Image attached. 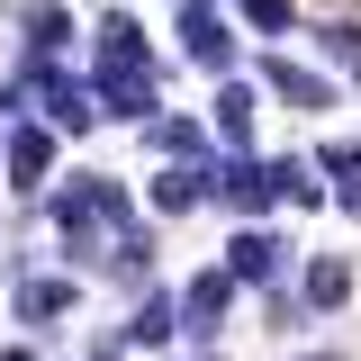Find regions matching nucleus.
I'll return each instance as SVG.
<instances>
[{
	"label": "nucleus",
	"instance_id": "nucleus-16",
	"mask_svg": "<svg viewBox=\"0 0 361 361\" xmlns=\"http://www.w3.org/2000/svg\"><path fill=\"white\" fill-rule=\"evenodd\" d=\"M307 361H334V353H307Z\"/></svg>",
	"mask_w": 361,
	"mask_h": 361
},
{
	"label": "nucleus",
	"instance_id": "nucleus-13",
	"mask_svg": "<svg viewBox=\"0 0 361 361\" xmlns=\"http://www.w3.org/2000/svg\"><path fill=\"white\" fill-rule=\"evenodd\" d=\"M163 334H172V307H163V298H145V316H135V343H163Z\"/></svg>",
	"mask_w": 361,
	"mask_h": 361
},
{
	"label": "nucleus",
	"instance_id": "nucleus-17",
	"mask_svg": "<svg viewBox=\"0 0 361 361\" xmlns=\"http://www.w3.org/2000/svg\"><path fill=\"white\" fill-rule=\"evenodd\" d=\"M0 109H9V99H0Z\"/></svg>",
	"mask_w": 361,
	"mask_h": 361
},
{
	"label": "nucleus",
	"instance_id": "nucleus-7",
	"mask_svg": "<svg viewBox=\"0 0 361 361\" xmlns=\"http://www.w3.org/2000/svg\"><path fill=\"white\" fill-rule=\"evenodd\" d=\"M199 199H208V172H199V163H190V172H163V180H154V208H172V217H180V208H199Z\"/></svg>",
	"mask_w": 361,
	"mask_h": 361
},
{
	"label": "nucleus",
	"instance_id": "nucleus-8",
	"mask_svg": "<svg viewBox=\"0 0 361 361\" xmlns=\"http://www.w3.org/2000/svg\"><path fill=\"white\" fill-rule=\"evenodd\" d=\"M45 109H54V127H63V135H82L90 118H99V109H90V99H82L73 82H45Z\"/></svg>",
	"mask_w": 361,
	"mask_h": 361
},
{
	"label": "nucleus",
	"instance_id": "nucleus-3",
	"mask_svg": "<svg viewBox=\"0 0 361 361\" xmlns=\"http://www.w3.org/2000/svg\"><path fill=\"white\" fill-rule=\"evenodd\" d=\"M180 37H190V63H208V73H226V63H235V37H226L208 9H180Z\"/></svg>",
	"mask_w": 361,
	"mask_h": 361
},
{
	"label": "nucleus",
	"instance_id": "nucleus-6",
	"mask_svg": "<svg viewBox=\"0 0 361 361\" xmlns=\"http://www.w3.org/2000/svg\"><path fill=\"white\" fill-rule=\"evenodd\" d=\"M262 82L280 90V99H298V109H325V99H334V90L316 82V73H298V63H262Z\"/></svg>",
	"mask_w": 361,
	"mask_h": 361
},
{
	"label": "nucleus",
	"instance_id": "nucleus-12",
	"mask_svg": "<svg viewBox=\"0 0 361 361\" xmlns=\"http://www.w3.org/2000/svg\"><path fill=\"white\" fill-rule=\"evenodd\" d=\"M307 298H316V307H343V298H353V271H343V262H316L307 271Z\"/></svg>",
	"mask_w": 361,
	"mask_h": 361
},
{
	"label": "nucleus",
	"instance_id": "nucleus-15",
	"mask_svg": "<svg viewBox=\"0 0 361 361\" xmlns=\"http://www.w3.org/2000/svg\"><path fill=\"white\" fill-rule=\"evenodd\" d=\"M334 199H343V208L361 217V154H343V190H334Z\"/></svg>",
	"mask_w": 361,
	"mask_h": 361
},
{
	"label": "nucleus",
	"instance_id": "nucleus-2",
	"mask_svg": "<svg viewBox=\"0 0 361 361\" xmlns=\"http://www.w3.org/2000/svg\"><path fill=\"white\" fill-rule=\"evenodd\" d=\"M280 253H289L280 235H262V226H244V235L226 244V280H271V271H280Z\"/></svg>",
	"mask_w": 361,
	"mask_h": 361
},
{
	"label": "nucleus",
	"instance_id": "nucleus-1",
	"mask_svg": "<svg viewBox=\"0 0 361 361\" xmlns=\"http://www.w3.org/2000/svg\"><path fill=\"white\" fill-rule=\"evenodd\" d=\"M54 217H63L73 244H90V235H109V226L127 217V199H118V180H73V190L54 199Z\"/></svg>",
	"mask_w": 361,
	"mask_h": 361
},
{
	"label": "nucleus",
	"instance_id": "nucleus-9",
	"mask_svg": "<svg viewBox=\"0 0 361 361\" xmlns=\"http://www.w3.org/2000/svg\"><path fill=\"white\" fill-rule=\"evenodd\" d=\"M226 190H235V208H271V199H280V163H271V172H262V163H244Z\"/></svg>",
	"mask_w": 361,
	"mask_h": 361
},
{
	"label": "nucleus",
	"instance_id": "nucleus-11",
	"mask_svg": "<svg viewBox=\"0 0 361 361\" xmlns=\"http://www.w3.org/2000/svg\"><path fill=\"white\" fill-rule=\"evenodd\" d=\"M217 127L235 135V145L253 135V90H244V82H226V90H217Z\"/></svg>",
	"mask_w": 361,
	"mask_h": 361
},
{
	"label": "nucleus",
	"instance_id": "nucleus-4",
	"mask_svg": "<svg viewBox=\"0 0 361 361\" xmlns=\"http://www.w3.org/2000/svg\"><path fill=\"white\" fill-rule=\"evenodd\" d=\"M226 298H235V280H226V271H208V280H190V334H217Z\"/></svg>",
	"mask_w": 361,
	"mask_h": 361
},
{
	"label": "nucleus",
	"instance_id": "nucleus-10",
	"mask_svg": "<svg viewBox=\"0 0 361 361\" xmlns=\"http://www.w3.org/2000/svg\"><path fill=\"white\" fill-rule=\"evenodd\" d=\"M18 307H27V325H45V316L73 307V289H63V280H27V289H18Z\"/></svg>",
	"mask_w": 361,
	"mask_h": 361
},
{
	"label": "nucleus",
	"instance_id": "nucleus-14",
	"mask_svg": "<svg viewBox=\"0 0 361 361\" xmlns=\"http://www.w3.org/2000/svg\"><path fill=\"white\" fill-rule=\"evenodd\" d=\"M244 18L253 27H289V0H244Z\"/></svg>",
	"mask_w": 361,
	"mask_h": 361
},
{
	"label": "nucleus",
	"instance_id": "nucleus-5",
	"mask_svg": "<svg viewBox=\"0 0 361 361\" xmlns=\"http://www.w3.org/2000/svg\"><path fill=\"white\" fill-rule=\"evenodd\" d=\"M45 163H54V135H45V127L9 135V180H45Z\"/></svg>",
	"mask_w": 361,
	"mask_h": 361
}]
</instances>
